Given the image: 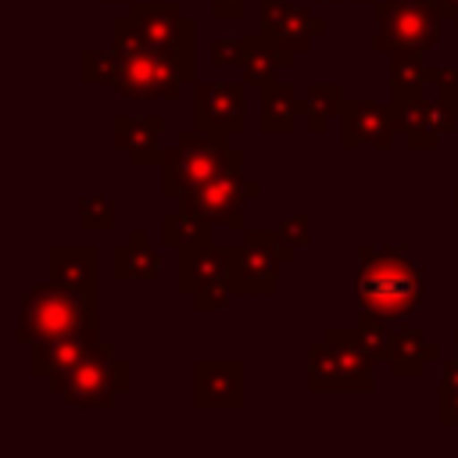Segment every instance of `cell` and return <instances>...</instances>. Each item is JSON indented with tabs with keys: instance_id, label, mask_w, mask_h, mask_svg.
<instances>
[{
	"instance_id": "cell-1",
	"label": "cell",
	"mask_w": 458,
	"mask_h": 458,
	"mask_svg": "<svg viewBox=\"0 0 458 458\" xmlns=\"http://www.w3.org/2000/svg\"><path fill=\"white\" fill-rule=\"evenodd\" d=\"M111 86L125 100H175L182 82H193V32L168 47H154L140 36L136 21L125 14L111 25Z\"/></svg>"
},
{
	"instance_id": "cell-2",
	"label": "cell",
	"mask_w": 458,
	"mask_h": 458,
	"mask_svg": "<svg viewBox=\"0 0 458 458\" xmlns=\"http://www.w3.org/2000/svg\"><path fill=\"white\" fill-rule=\"evenodd\" d=\"M426 297V276L408 258L404 247H361V276H358V308L376 318H404Z\"/></svg>"
},
{
	"instance_id": "cell-3",
	"label": "cell",
	"mask_w": 458,
	"mask_h": 458,
	"mask_svg": "<svg viewBox=\"0 0 458 458\" xmlns=\"http://www.w3.org/2000/svg\"><path fill=\"white\" fill-rule=\"evenodd\" d=\"M97 329V290H68L54 279L29 286L18 308L14 340L21 347Z\"/></svg>"
},
{
	"instance_id": "cell-4",
	"label": "cell",
	"mask_w": 458,
	"mask_h": 458,
	"mask_svg": "<svg viewBox=\"0 0 458 458\" xmlns=\"http://www.w3.org/2000/svg\"><path fill=\"white\" fill-rule=\"evenodd\" d=\"M243 150L229 147V140H218L211 132H179L172 150H165L161 157V193L179 200L186 190L208 182L211 175L225 172V168H243Z\"/></svg>"
},
{
	"instance_id": "cell-5",
	"label": "cell",
	"mask_w": 458,
	"mask_h": 458,
	"mask_svg": "<svg viewBox=\"0 0 458 458\" xmlns=\"http://www.w3.org/2000/svg\"><path fill=\"white\" fill-rule=\"evenodd\" d=\"M376 354L358 340V329H326L322 344L308 354V386L311 390H372Z\"/></svg>"
},
{
	"instance_id": "cell-6",
	"label": "cell",
	"mask_w": 458,
	"mask_h": 458,
	"mask_svg": "<svg viewBox=\"0 0 458 458\" xmlns=\"http://www.w3.org/2000/svg\"><path fill=\"white\" fill-rule=\"evenodd\" d=\"M47 383H50V394L61 397L64 404H75V408H111L114 397L129 394L132 376H129V361L114 358L104 347H93L82 361H75L72 369L50 376Z\"/></svg>"
},
{
	"instance_id": "cell-7",
	"label": "cell",
	"mask_w": 458,
	"mask_h": 458,
	"mask_svg": "<svg viewBox=\"0 0 458 458\" xmlns=\"http://www.w3.org/2000/svg\"><path fill=\"white\" fill-rule=\"evenodd\" d=\"M379 29H376V50L383 54H422L437 47L444 32V7L440 0H383L376 7Z\"/></svg>"
},
{
	"instance_id": "cell-8",
	"label": "cell",
	"mask_w": 458,
	"mask_h": 458,
	"mask_svg": "<svg viewBox=\"0 0 458 458\" xmlns=\"http://www.w3.org/2000/svg\"><path fill=\"white\" fill-rule=\"evenodd\" d=\"M258 193H261V182L247 179L243 168H225V172L211 175L208 182L186 190L179 197V208H186L190 215H197L208 225L243 229V204Z\"/></svg>"
},
{
	"instance_id": "cell-9",
	"label": "cell",
	"mask_w": 458,
	"mask_h": 458,
	"mask_svg": "<svg viewBox=\"0 0 458 458\" xmlns=\"http://www.w3.org/2000/svg\"><path fill=\"white\" fill-rule=\"evenodd\" d=\"M179 293L190 297L197 311L222 308L233 297L225 247H215V240L211 243L179 247Z\"/></svg>"
},
{
	"instance_id": "cell-10",
	"label": "cell",
	"mask_w": 458,
	"mask_h": 458,
	"mask_svg": "<svg viewBox=\"0 0 458 458\" xmlns=\"http://www.w3.org/2000/svg\"><path fill=\"white\" fill-rule=\"evenodd\" d=\"M193 125L218 140L240 136L247 125V104L240 82H197L193 86Z\"/></svg>"
},
{
	"instance_id": "cell-11",
	"label": "cell",
	"mask_w": 458,
	"mask_h": 458,
	"mask_svg": "<svg viewBox=\"0 0 458 458\" xmlns=\"http://www.w3.org/2000/svg\"><path fill=\"white\" fill-rule=\"evenodd\" d=\"M397 132V104L379 100H347L340 107V147H376L386 150Z\"/></svg>"
},
{
	"instance_id": "cell-12",
	"label": "cell",
	"mask_w": 458,
	"mask_h": 458,
	"mask_svg": "<svg viewBox=\"0 0 458 458\" xmlns=\"http://www.w3.org/2000/svg\"><path fill=\"white\" fill-rule=\"evenodd\" d=\"M458 111L437 93V97H415L408 104H397V129L411 150H433L447 132H454Z\"/></svg>"
},
{
	"instance_id": "cell-13",
	"label": "cell",
	"mask_w": 458,
	"mask_h": 458,
	"mask_svg": "<svg viewBox=\"0 0 458 458\" xmlns=\"http://www.w3.org/2000/svg\"><path fill=\"white\" fill-rule=\"evenodd\" d=\"M225 254H229V286H233V293H247V297L276 293V276H279L283 261L268 247L243 236V243L225 247Z\"/></svg>"
},
{
	"instance_id": "cell-14",
	"label": "cell",
	"mask_w": 458,
	"mask_h": 458,
	"mask_svg": "<svg viewBox=\"0 0 458 458\" xmlns=\"http://www.w3.org/2000/svg\"><path fill=\"white\" fill-rule=\"evenodd\" d=\"M197 408H243V361L204 358L193 365Z\"/></svg>"
},
{
	"instance_id": "cell-15",
	"label": "cell",
	"mask_w": 458,
	"mask_h": 458,
	"mask_svg": "<svg viewBox=\"0 0 458 458\" xmlns=\"http://www.w3.org/2000/svg\"><path fill=\"white\" fill-rule=\"evenodd\" d=\"M261 32H268L279 47L286 50H304L315 36L326 32V21L315 18L311 11L286 4V0H261Z\"/></svg>"
},
{
	"instance_id": "cell-16",
	"label": "cell",
	"mask_w": 458,
	"mask_h": 458,
	"mask_svg": "<svg viewBox=\"0 0 458 458\" xmlns=\"http://www.w3.org/2000/svg\"><path fill=\"white\" fill-rule=\"evenodd\" d=\"M129 18L136 21L140 36H143L147 43H154V47H168V43L182 39L186 32H193V21L182 18L179 4H172V0H165V4H143V0H132Z\"/></svg>"
},
{
	"instance_id": "cell-17",
	"label": "cell",
	"mask_w": 458,
	"mask_h": 458,
	"mask_svg": "<svg viewBox=\"0 0 458 458\" xmlns=\"http://www.w3.org/2000/svg\"><path fill=\"white\" fill-rule=\"evenodd\" d=\"M161 118H114L111 125V143L129 154L132 165H161Z\"/></svg>"
},
{
	"instance_id": "cell-18",
	"label": "cell",
	"mask_w": 458,
	"mask_h": 458,
	"mask_svg": "<svg viewBox=\"0 0 458 458\" xmlns=\"http://www.w3.org/2000/svg\"><path fill=\"white\" fill-rule=\"evenodd\" d=\"M97 344V329H82V333H72V336H57V340H43V344H32V376L39 379H50L64 369H72L75 361H82Z\"/></svg>"
},
{
	"instance_id": "cell-19",
	"label": "cell",
	"mask_w": 458,
	"mask_h": 458,
	"mask_svg": "<svg viewBox=\"0 0 458 458\" xmlns=\"http://www.w3.org/2000/svg\"><path fill=\"white\" fill-rule=\"evenodd\" d=\"M290 64H293V50L279 47L268 32H258V36H247L243 39L240 68H243V79L250 86H265V82L279 79V72H286Z\"/></svg>"
},
{
	"instance_id": "cell-20",
	"label": "cell",
	"mask_w": 458,
	"mask_h": 458,
	"mask_svg": "<svg viewBox=\"0 0 458 458\" xmlns=\"http://www.w3.org/2000/svg\"><path fill=\"white\" fill-rule=\"evenodd\" d=\"M50 279L68 290H97V247H50L47 254Z\"/></svg>"
},
{
	"instance_id": "cell-21",
	"label": "cell",
	"mask_w": 458,
	"mask_h": 458,
	"mask_svg": "<svg viewBox=\"0 0 458 458\" xmlns=\"http://www.w3.org/2000/svg\"><path fill=\"white\" fill-rule=\"evenodd\" d=\"M429 358H437V347L429 344V336L419 329V326H401V329H390V347H386V361H390V372L401 379V376H422V369L429 365Z\"/></svg>"
},
{
	"instance_id": "cell-22",
	"label": "cell",
	"mask_w": 458,
	"mask_h": 458,
	"mask_svg": "<svg viewBox=\"0 0 458 458\" xmlns=\"http://www.w3.org/2000/svg\"><path fill=\"white\" fill-rule=\"evenodd\" d=\"M111 272H114L118 279H140V283L157 279L161 258H157V250L147 243L143 229H136L122 247H114V254H111Z\"/></svg>"
},
{
	"instance_id": "cell-23",
	"label": "cell",
	"mask_w": 458,
	"mask_h": 458,
	"mask_svg": "<svg viewBox=\"0 0 458 458\" xmlns=\"http://www.w3.org/2000/svg\"><path fill=\"white\" fill-rule=\"evenodd\" d=\"M293 114H304V97L293 93V86L272 79L261 86V132H290Z\"/></svg>"
},
{
	"instance_id": "cell-24",
	"label": "cell",
	"mask_w": 458,
	"mask_h": 458,
	"mask_svg": "<svg viewBox=\"0 0 458 458\" xmlns=\"http://www.w3.org/2000/svg\"><path fill=\"white\" fill-rule=\"evenodd\" d=\"M433 72L429 61L422 54H394L390 61V93H394V104H408L415 97H426L429 82H433Z\"/></svg>"
},
{
	"instance_id": "cell-25",
	"label": "cell",
	"mask_w": 458,
	"mask_h": 458,
	"mask_svg": "<svg viewBox=\"0 0 458 458\" xmlns=\"http://www.w3.org/2000/svg\"><path fill=\"white\" fill-rule=\"evenodd\" d=\"M211 229L215 225H208V222H200L197 215H190L186 208H175V211H168L165 218H161V240L168 243V247H193V243H211Z\"/></svg>"
},
{
	"instance_id": "cell-26",
	"label": "cell",
	"mask_w": 458,
	"mask_h": 458,
	"mask_svg": "<svg viewBox=\"0 0 458 458\" xmlns=\"http://www.w3.org/2000/svg\"><path fill=\"white\" fill-rule=\"evenodd\" d=\"M340 107H344V93H340L336 82H315V86H308V93H304V114H308V129L311 132H326L329 118L340 114Z\"/></svg>"
},
{
	"instance_id": "cell-27",
	"label": "cell",
	"mask_w": 458,
	"mask_h": 458,
	"mask_svg": "<svg viewBox=\"0 0 458 458\" xmlns=\"http://www.w3.org/2000/svg\"><path fill=\"white\" fill-rule=\"evenodd\" d=\"M458 344V333H454ZM440 422L444 426H458V354L444 365V379H440Z\"/></svg>"
},
{
	"instance_id": "cell-28",
	"label": "cell",
	"mask_w": 458,
	"mask_h": 458,
	"mask_svg": "<svg viewBox=\"0 0 458 458\" xmlns=\"http://www.w3.org/2000/svg\"><path fill=\"white\" fill-rule=\"evenodd\" d=\"M79 222H82V229H111L114 225V208H111V200H104V197H89V200H82L79 204Z\"/></svg>"
},
{
	"instance_id": "cell-29",
	"label": "cell",
	"mask_w": 458,
	"mask_h": 458,
	"mask_svg": "<svg viewBox=\"0 0 458 458\" xmlns=\"http://www.w3.org/2000/svg\"><path fill=\"white\" fill-rule=\"evenodd\" d=\"M111 75H114V57H111V50L107 54H100V50H89V54H82V79L86 82H107L111 86Z\"/></svg>"
},
{
	"instance_id": "cell-30",
	"label": "cell",
	"mask_w": 458,
	"mask_h": 458,
	"mask_svg": "<svg viewBox=\"0 0 458 458\" xmlns=\"http://www.w3.org/2000/svg\"><path fill=\"white\" fill-rule=\"evenodd\" d=\"M279 236L290 243V247H308L311 233H308V215L297 211V215H283L279 218Z\"/></svg>"
},
{
	"instance_id": "cell-31",
	"label": "cell",
	"mask_w": 458,
	"mask_h": 458,
	"mask_svg": "<svg viewBox=\"0 0 458 458\" xmlns=\"http://www.w3.org/2000/svg\"><path fill=\"white\" fill-rule=\"evenodd\" d=\"M208 54H211V64H215V68L240 64V57H243V39H215Z\"/></svg>"
},
{
	"instance_id": "cell-32",
	"label": "cell",
	"mask_w": 458,
	"mask_h": 458,
	"mask_svg": "<svg viewBox=\"0 0 458 458\" xmlns=\"http://www.w3.org/2000/svg\"><path fill=\"white\" fill-rule=\"evenodd\" d=\"M211 14H215L218 21H225V18H229V21H240V18L247 14V4H243V0H215V4H211Z\"/></svg>"
},
{
	"instance_id": "cell-33",
	"label": "cell",
	"mask_w": 458,
	"mask_h": 458,
	"mask_svg": "<svg viewBox=\"0 0 458 458\" xmlns=\"http://www.w3.org/2000/svg\"><path fill=\"white\" fill-rule=\"evenodd\" d=\"M318 4H372V0H318Z\"/></svg>"
},
{
	"instance_id": "cell-34",
	"label": "cell",
	"mask_w": 458,
	"mask_h": 458,
	"mask_svg": "<svg viewBox=\"0 0 458 458\" xmlns=\"http://www.w3.org/2000/svg\"><path fill=\"white\" fill-rule=\"evenodd\" d=\"M454 208H458V186H454Z\"/></svg>"
},
{
	"instance_id": "cell-35",
	"label": "cell",
	"mask_w": 458,
	"mask_h": 458,
	"mask_svg": "<svg viewBox=\"0 0 458 458\" xmlns=\"http://www.w3.org/2000/svg\"><path fill=\"white\" fill-rule=\"evenodd\" d=\"M100 4H114V0H100Z\"/></svg>"
}]
</instances>
